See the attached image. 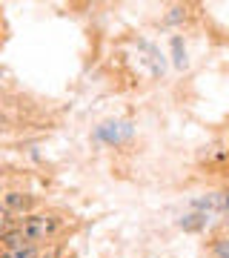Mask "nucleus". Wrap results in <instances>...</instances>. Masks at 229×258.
I'll list each match as a JSON object with an SVG mask.
<instances>
[{"label":"nucleus","mask_w":229,"mask_h":258,"mask_svg":"<svg viewBox=\"0 0 229 258\" xmlns=\"http://www.w3.org/2000/svg\"><path fill=\"white\" fill-rule=\"evenodd\" d=\"M29 204H32V198H26V195H20V192L6 195V207H12V210H26Z\"/></svg>","instance_id":"7ed1b4c3"},{"label":"nucleus","mask_w":229,"mask_h":258,"mask_svg":"<svg viewBox=\"0 0 229 258\" xmlns=\"http://www.w3.org/2000/svg\"><path fill=\"white\" fill-rule=\"evenodd\" d=\"M9 224H12L9 210H6V207H0V235H3V232H9Z\"/></svg>","instance_id":"39448f33"},{"label":"nucleus","mask_w":229,"mask_h":258,"mask_svg":"<svg viewBox=\"0 0 229 258\" xmlns=\"http://www.w3.org/2000/svg\"><path fill=\"white\" fill-rule=\"evenodd\" d=\"M57 230H60V218H57V215H29L26 221L20 224V232H23V238H26L32 247H35L37 241L52 238Z\"/></svg>","instance_id":"f257e3e1"},{"label":"nucleus","mask_w":229,"mask_h":258,"mask_svg":"<svg viewBox=\"0 0 229 258\" xmlns=\"http://www.w3.org/2000/svg\"><path fill=\"white\" fill-rule=\"evenodd\" d=\"M215 252H218V258H229V244H226V241L215 244Z\"/></svg>","instance_id":"423d86ee"},{"label":"nucleus","mask_w":229,"mask_h":258,"mask_svg":"<svg viewBox=\"0 0 229 258\" xmlns=\"http://www.w3.org/2000/svg\"><path fill=\"white\" fill-rule=\"evenodd\" d=\"M0 258H37L35 247H23V249H3Z\"/></svg>","instance_id":"20e7f679"},{"label":"nucleus","mask_w":229,"mask_h":258,"mask_svg":"<svg viewBox=\"0 0 229 258\" xmlns=\"http://www.w3.org/2000/svg\"><path fill=\"white\" fill-rule=\"evenodd\" d=\"M0 247L3 249H23V247H32V244L23 238V232H20V227H18V230H9V232L0 235Z\"/></svg>","instance_id":"f03ea898"}]
</instances>
